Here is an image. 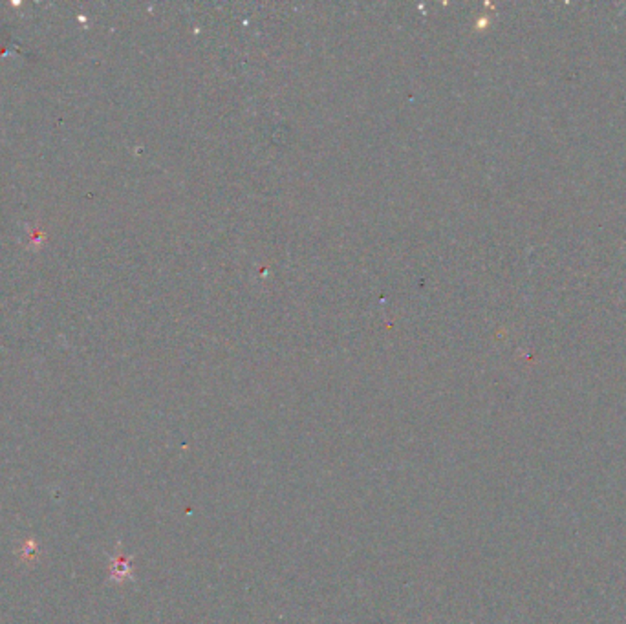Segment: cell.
I'll list each match as a JSON object with an SVG mask.
<instances>
[{
	"label": "cell",
	"mask_w": 626,
	"mask_h": 624,
	"mask_svg": "<svg viewBox=\"0 0 626 624\" xmlns=\"http://www.w3.org/2000/svg\"><path fill=\"white\" fill-rule=\"evenodd\" d=\"M115 570H118V577H125V575L128 573V570H130V566L127 564V562L123 561V559H119V561H115V566H114Z\"/></svg>",
	"instance_id": "6da1fadb"
}]
</instances>
